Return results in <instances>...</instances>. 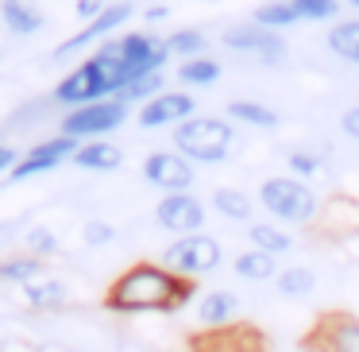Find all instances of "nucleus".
Wrapping results in <instances>:
<instances>
[{
	"mask_svg": "<svg viewBox=\"0 0 359 352\" xmlns=\"http://www.w3.org/2000/svg\"><path fill=\"white\" fill-rule=\"evenodd\" d=\"M220 259H224V248H220L217 236L209 233H197V236H178V240H170V248L163 252V259L158 263L166 267V271H174L178 279H201V275L217 271Z\"/></svg>",
	"mask_w": 359,
	"mask_h": 352,
	"instance_id": "obj_5",
	"label": "nucleus"
},
{
	"mask_svg": "<svg viewBox=\"0 0 359 352\" xmlns=\"http://www.w3.org/2000/svg\"><path fill=\"white\" fill-rule=\"evenodd\" d=\"M236 275L248 279V282H266V279L274 282L278 279V259L266 256V252H259V248H248V252L236 256Z\"/></svg>",
	"mask_w": 359,
	"mask_h": 352,
	"instance_id": "obj_22",
	"label": "nucleus"
},
{
	"mask_svg": "<svg viewBox=\"0 0 359 352\" xmlns=\"http://www.w3.org/2000/svg\"><path fill=\"white\" fill-rule=\"evenodd\" d=\"M236 318H240V298H236L232 290H209V294L197 302V321H201V329L224 333L228 325H236Z\"/></svg>",
	"mask_w": 359,
	"mask_h": 352,
	"instance_id": "obj_15",
	"label": "nucleus"
},
{
	"mask_svg": "<svg viewBox=\"0 0 359 352\" xmlns=\"http://www.w3.org/2000/svg\"><path fill=\"white\" fill-rule=\"evenodd\" d=\"M255 24L266 27V32H278L290 24H297V12H294V0H271V4H263V8H255Z\"/></svg>",
	"mask_w": 359,
	"mask_h": 352,
	"instance_id": "obj_27",
	"label": "nucleus"
},
{
	"mask_svg": "<svg viewBox=\"0 0 359 352\" xmlns=\"http://www.w3.org/2000/svg\"><path fill=\"white\" fill-rule=\"evenodd\" d=\"M163 43H166V55L182 58V63H194V58H209V35L197 32V27H186V32H170Z\"/></svg>",
	"mask_w": 359,
	"mask_h": 352,
	"instance_id": "obj_21",
	"label": "nucleus"
},
{
	"mask_svg": "<svg viewBox=\"0 0 359 352\" xmlns=\"http://www.w3.org/2000/svg\"><path fill=\"white\" fill-rule=\"evenodd\" d=\"M116 240V228L109 225V221H89L86 225V244L89 248H104V244Z\"/></svg>",
	"mask_w": 359,
	"mask_h": 352,
	"instance_id": "obj_34",
	"label": "nucleus"
},
{
	"mask_svg": "<svg viewBox=\"0 0 359 352\" xmlns=\"http://www.w3.org/2000/svg\"><path fill=\"white\" fill-rule=\"evenodd\" d=\"M224 337H228V333H224ZM220 352H263V348H259L255 341H232V337H228V344H224Z\"/></svg>",
	"mask_w": 359,
	"mask_h": 352,
	"instance_id": "obj_38",
	"label": "nucleus"
},
{
	"mask_svg": "<svg viewBox=\"0 0 359 352\" xmlns=\"http://www.w3.org/2000/svg\"><path fill=\"white\" fill-rule=\"evenodd\" d=\"M259 202H263V209L271 213V217H278L282 225H309L320 213V202H317V194H313V186L302 178H290V174L266 178L263 186H259Z\"/></svg>",
	"mask_w": 359,
	"mask_h": 352,
	"instance_id": "obj_4",
	"label": "nucleus"
},
{
	"mask_svg": "<svg viewBox=\"0 0 359 352\" xmlns=\"http://www.w3.org/2000/svg\"><path fill=\"white\" fill-rule=\"evenodd\" d=\"M325 228L332 236L359 233V202H351V197H344V194L328 197V205H325Z\"/></svg>",
	"mask_w": 359,
	"mask_h": 352,
	"instance_id": "obj_18",
	"label": "nucleus"
},
{
	"mask_svg": "<svg viewBox=\"0 0 359 352\" xmlns=\"http://www.w3.org/2000/svg\"><path fill=\"white\" fill-rule=\"evenodd\" d=\"M0 24L16 35H35L43 27V12L35 8L32 0H4L0 4Z\"/></svg>",
	"mask_w": 359,
	"mask_h": 352,
	"instance_id": "obj_17",
	"label": "nucleus"
},
{
	"mask_svg": "<svg viewBox=\"0 0 359 352\" xmlns=\"http://www.w3.org/2000/svg\"><path fill=\"white\" fill-rule=\"evenodd\" d=\"M163 93V74H151V78H140V82H132V86L124 89V93H120V101L128 105V109H132V105H147V101H155V97Z\"/></svg>",
	"mask_w": 359,
	"mask_h": 352,
	"instance_id": "obj_30",
	"label": "nucleus"
},
{
	"mask_svg": "<svg viewBox=\"0 0 359 352\" xmlns=\"http://www.w3.org/2000/svg\"><path fill=\"white\" fill-rule=\"evenodd\" d=\"M194 298V282L178 279L174 271H166L163 263H132L104 294V306L116 313H174Z\"/></svg>",
	"mask_w": 359,
	"mask_h": 352,
	"instance_id": "obj_1",
	"label": "nucleus"
},
{
	"mask_svg": "<svg viewBox=\"0 0 359 352\" xmlns=\"http://www.w3.org/2000/svg\"><path fill=\"white\" fill-rule=\"evenodd\" d=\"M309 352H359V318L336 310L313 325V333L305 337Z\"/></svg>",
	"mask_w": 359,
	"mask_h": 352,
	"instance_id": "obj_9",
	"label": "nucleus"
},
{
	"mask_svg": "<svg viewBox=\"0 0 359 352\" xmlns=\"http://www.w3.org/2000/svg\"><path fill=\"white\" fill-rule=\"evenodd\" d=\"M104 47L112 51V55L124 58V66L132 70V78H151V74H163V66L170 63V55H166V43L155 39L151 32H128L120 35V39H109Z\"/></svg>",
	"mask_w": 359,
	"mask_h": 352,
	"instance_id": "obj_7",
	"label": "nucleus"
},
{
	"mask_svg": "<svg viewBox=\"0 0 359 352\" xmlns=\"http://www.w3.org/2000/svg\"><path fill=\"white\" fill-rule=\"evenodd\" d=\"M340 128H344V136H351V140H359V105H351V109L340 117Z\"/></svg>",
	"mask_w": 359,
	"mask_h": 352,
	"instance_id": "obj_35",
	"label": "nucleus"
},
{
	"mask_svg": "<svg viewBox=\"0 0 359 352\" xmlns=\"http://www.w3.org/2000/svg\"><path fill=\"white\" fill-rule=\"evenodd\" d=\"M155 225L174 240L205 233V202L194 194H163V202L155 205Z\"/></svg>",
	"mask_w": 359,
	"mask_h": 352,
	"instance_id": "obj_8",
	"label": "nucleus"
},
{
	"mask_svg": "<svg viewBox=\"0 0 359 352\" xmlns=\"http://www.w3.org/2000/svg\"><path fill=\"white\" fill-rule=\"evenodd\" d=\"M128 120V105L120 97L112 101H101V105H86V109H74L62 117V136L74 143H93V140H104L109 132H116L120 124Z\"/></svg>",
	"mask_w": 359,
	"mask_h": 352,
	"instance_id": "obj_6",
	"label": "nucleus"
},
{
	"mask_svg": "<svg viewBox=\"0 0 359 352\" xmlns=\"http://www.w3.org/2000/svg\"><path fill=\"white\" fill-rule=\"evenodd\" d=\"M274 290H278L282 298H309L313 290H317V275H313L309 267H286V271H278V279H274Z\"/></svg>",
	"mask_w": 359,
	"mask_h": 352,
	"instance_id": "obj_25",
	"label": "nucleus"
},
{
	"mask_svg": "<svg viewBox=\"0 0 359 352\" xmlns=\"http://www.w3.org/2000/svg\"><path fill=\"white\" fill-rule=\"evenodd\" d=\"M0 352H4V348H0Z\"/></svg>",
	"mask_w": 359,
	"mask_h": 352,
	"instance_id": "obj_41",
	"label": "nucleus"
},
{
	"mask_svg": "<svg viewBox=\"0 0 359 352\" xmlns=\"http://www.w3.org/2000/svg\"><path fill=\"white\" fill-rule=\"evenodd\" d=\"M74 151H78V143L66 140V136L43 140V143H35V148L27 151V155H20V163H16V171H12V178L20 182V178H35V174H47V171H55V167L70 163Z\"/></svg>",
	"mask_w": 359,
	"mask_h": 352,
	"instance_id": "obj_12",
	"label": "nucleus"
},
{
	"mask_svg": "<svg viewBox=\"0 0 359 352\" xmlns=\"http://www.w3.org/2000/svg\"><path fill=\"white\" fill-rule=\"evenodd\" d=\"M355 8H359V0H355Z\"/></svg>",
	"mask_w": 359,
	"mask_h": 352,
	"instance_id": "obj_40",
	"label": "nucleus"
},
{
	"mask_svg": "<svg viewBox=\"0 0 359 352\" xmlns=\"http://www.w3.org/2000/svg\"><path fill=\"white\" fill-rule=\"evenodd\" d=\"M143 20H166V8H147V12H143Z\"/></svg>",
	"mask_w": 359,
	"mask_h": 352,
	"instance_id": "obj_39",
	"label": "nucleus"
},
{
	"mask_svg": "<svg viewBox=\"0 0 359 352\" xmlns=\"http://www.w3.org/2000/svg\"><path fill=\"white\" fill-rule=\"evenodd\" d=\"M220 78V63L217 58H194V63L178 66V82L182 86H212Z\"/></svg>",
	"mask_w": 359,
	"mask_h": 352,
	"instance_id": "obj_29",
	"label": "nucleus"
},
{
	"mask_svg": "<svg viewBox=\"0 0 359 352\" xmlns=\"http://www.w3.org/2000/svg\"><path fill=\"white\" fill-rule=\"evenodd\" d=\"M27 302L35 306V310H62L66 306V287L58 279H50V275H39V279H32L24 287Z\"/></svg>",
	"mask_w": 359,
	"mask_h": 352,
	"instance_id": "obj_23",
	"label": "nucleus"
},
{
	"mask_svg": "<svg viewBox=\"0 0 359 352\" xmlns=\"http://www.w3.org/2000/svg\"><path fill=\"white\" fill-rule=\"evenodd\" d=\"M43 275V259L35 256H12V259H0V282H20L27 287L32 279Z\"/></svg>",
	"mask_w": 359,
	"mask_h": 352,
	"instance_id": "obj_28",
	"label": "nucleus"
},
{
	"mask_svg": "<svg viewBox=\"0 0 359 352\" xmlns=\"http://www.w3.org/2000/svg\"><path fill=\"white\" fill-rule=\"evenodd\" d=\"M74 12H78V20H89V24H93V20L104 12V4H101V0H78V8H74Z\"/></svg>",
	"mask_w": 359,
	"mask_h": 352,
	"instance_id": "obj_36",
	"label": "nucleus"
},
{
	"mask_svg": "<svg viewBox=\"0 0 359 352\" xmlns=\"http://www.w3.org/2000/svg\"><path fill=\"white\" fill-rule=\"evenodd\" d=\"M194 117V97L189 93H158L155 101H147L140 109V124L143 128H166V124H186Z\"/></svg>",
	"mask_w": 359,
	"mask_h": 352,
	"instance_id": "obj_14",
	"label": "nucleus"
},
{
	"mask_svg": "<svg viewBox=\"0 0 359 352\" xmlns=\"http://www.w3.org/2000/svg\"><path fill=\"white\" fill-rule=\"evenodd\" d=\"M132 70L124 66V58L112 55L109 47H101L93 58H86V63L78 66V70H70L62 82L55 86V105H62V109H86V105H101V101H112V97H120L128 86H132Z\"/></svg>",
	"mask_w": 359,
	"mask_h": 352,
	"instance_id": "obj_2",
	"label": "nucleus"
},
{
	"mask_svg": "<svg viewBox=\"0 0 359 352\" xmlns=\"http://www.w3.org/2000/svg\"><path fill=\"white\" fill-rule=\"evenodd\" d=\"M248 236H251V248L266 252V256H274V259L294 252V236H290L282 225H271V221H259V225H251Z\"/></svg>",
	"mask_w": 359,
	"mask_h": 352,
	"instance_id": "obj_19",
	"label": "nucleus"
},
{
	"mask_svg": "<svg viewBox=\"0 0 359 352\" xmlns=\"http://www.w3.org/2000/svg\"><path fill=\"white\" fill-rule=\"evenodd\" d=\"M297 20H336L340 4L336 0H294Z\"/></svg>",
	"mask_w": 359,
	"mask_h": 352,
	"instance_id": "obj_32",
	"label": "nucleus"
},
{
	"mask_svg": "<svg viewBox=\"0 0 359 352\" xmlns=\"http://www.w3.org/2000/svg\"><path fill=\"white\" fill-rule=\"evenodd\" d=\"M286 167H290V178H313V174L320 171V155H313V151H294V155L286 159Z\"/></svg>",
	"mask_w": 359,
	"mask_h": 352,
	"instance_id": "obj_33",
	"label": "nucleus"
},
{
	"mask_svg": "<svg viewBox=\"0 0 359 352\" xmlns=\"http://www.w3.org/2000/svg\"><path fill=\"white\" fill-rule=\"evenodd\" d=\"M212 209H217L224 221H232V225H248L251 213H255V202L236 186H220L217 194H212Z\"/></svg>",
	"mask_w": 359,
	"mask_h": 352,
	"instance_id": "obj_20",
	"label": "nucleus"
},
{
	"mask_svg": "<svg viewBox=\"0 0 359 352\" xmlns=\"http://www.w3.org/2000/svg\"><path fill=\"white\" fill-rule=\"evenodd\" d=\"M143 178L158 186L163 194H189L194 186V163L178 151H151L143 159Z\"/></svg>",
	"mask_w": 359,
	"mask_h": 352,
	"instance_id": "obj_11",
	"label": "nucleus"
},
{
	"mask_svg": "<svg viewBox=\"0 0 359 352\" xmlns=\"http://www.w3.org/2000/svg\"><path fill=\"white\" fill-rule=\"evenodd\" d=\"M70 163L81 167V171H116V167L124 163V155H120L116 143L93 140V143H78V151H74Z\"/></svg>",
	"mask_w": 359,
	"mask_h": 352,
	"instance_id": "obj_16",
	"label": "nucleus"
},
{
	"mask_svg": "<svg viewBox=\"0 0 359 352\" xmlns=\"http://www.w3.org/2000/svg\"><path fill=\"white\" fill-rule=\"evenodd\" d=\"M328 51L340 55L344 63L359 66V20H340V24L328 32Z\"/></svg>",
	"mask_w": 359,
	"mask_h": 352,
	"instance_id": "obj_24",
	"label": "nucleus"
},
{
	"mask_svg": "<svg viewBox=\"0 0 359 352\" xmlns=\"http://www.w3.org/2000/svg\"><path fill=\"white\" fill-rule=\"evenodd\" d=\"M16 163H20V151L16 148H8V143H0V174H4V171H16Z\"/></svg>",
	"mask_w": 359,
	"mask_h": 352,
	"instance_id": "obj_37",
	"label": "nucleus"
},
{
	"mask_svg": "<svg viewBox=\"0 0 359 352\" xmlns=\"http://www.w3.org/2000/svg\"><path fill=\"white\" fill-rule=\"evenodd\" d=\"M236 143V128L224 117H189L174 128V151L189 163H224Z\"/></svg>",
	"mask_w": 359,
	"mask_h": 352,
	"instance_id": "obj_3",
	"label": "nucleus"
},
{
	"mask_svg": "<svg viewBox=\"0 0 359 352\" xmlns=\"http://www.w3.org/2000/svg\"><path fill=\"white\" fill-rule=\"evenodd\" d=\"M135 16V8L132 4H104V12L93 20V24H86L78 35H70V39L58 47V55H74V51H81V47H89V43H97V39H109L116 27H124L128 20Z\"/></svg>",
	"mask_w": 359,
	"mask_h": 352,
	"instance_id": "obj_13",
	"label": "nucleus"
},
{
	"mask_svg": "<svg viewBox=\"0 0 359 352\" xmlns=\"http://www.w3.org/2000/svg\"><path fill=\"white\" fill-rule=\"evenodd\" d=\"M24 248H27V256L47 259V256H55V252H58V236L50 233L47 225H39V228H32V233L24 236Z\"/></svg>",
	"mask_w": 359,
	"mask_h": 352,
	"instance_id": "obj_31",
	"label": "nucleus"
},
{
	"mask_svg": "<svg viewBox=\"0 0 359 352\" xmlns=\"http://www.w3.org/2000/svg\"><path fill=\"white\" fill-rule=\"evenodd\" d=\"M228 51H240V55H255L263 66H282L286 58V39L278 32H266L259 24H248V27H232V32L220 35Z\"/></svg>",
	"mask_w": 359,
	"mask_h": 352,
	"instance_id": "obj_10",
	"label": "nucleus"
},
{
	"mask_svg": "<svg viewBox=\"0 0 359 352\" xmlns=\"http://www.w3.org/2000/svg\"><path fill=\"white\" fill-rule=\"evenodd\" d=\"M228 117L236 124H251V128H278V112L259 101H228Z\"/></svg>",
	"mask_w": 359,
	"mask_h": 352,
	"instance_id": "obj_26",
	"label": "nucleus"
}]
</instances>
